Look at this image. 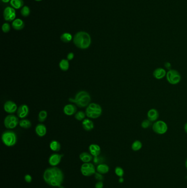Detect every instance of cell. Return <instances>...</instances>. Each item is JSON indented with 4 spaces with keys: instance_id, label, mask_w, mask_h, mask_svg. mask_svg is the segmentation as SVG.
I'll return each mask as SVG.
<instances>
[{
    "instance_id": "6da1fadb",
    "label": "cell",
    "mask_w": 187,
    "mask_h": 188,
    "mask_svg": "<svg viewBox=\"0 0 187 188\" xmlns=\"http://www.w3.org/2000/svg\"><path fill=\"white\" fill-rule=\"evenodd\" d=\"M43 179L50 186L61 187L64 182V176L60 168L57 167H51L44 171Z\"/></svg>"
},
{
    "instance_id": "7a4b0ae2",
    "label": "cell",
    "mask_w": 187,
    "mask_h": 188,
    "mask_svg": "<svg viewBox=\"0 0 187 188\" xmlns=\"http://www.w3.org/2000/svg\"><path fill=\"white\" fill-rule=\"evenodd\" d=\"M73 42L76 47L85 50L90 46L91 38L90 34L85 32H79L76 33L73 38Z\"/></svg>"
},
{
    "instance_id": "3957f363",
    "label": "cell",
    "mask_w": 187,
    "mask_h": 188,
    "mask_svg": "<svg viewBox=\"0 0 187 188\" xmlns=\"http://www.w3.org/2000/svg\"><path fill=\"white\" fill-rule=\"evenodd\" d=\"M91 96L87 92L80 91L76 94L74 98H70L69 101L75 103L80 108L87 107L91 102Z\"/></svg>"
},
{
    "instance_id": "277c9868",
    "label": "cell",
    "mask_w": 187,
    "mask_h": 188,
    "mask_svg": "<svg viewBox=\"0 0 187 188\" xmlns=\"http://www.w3.org/2000/svg\"><path fill=\"white\" fill-rule=\"evenodd\" d=\"M86 115L88 117L92 119H96L102 113V109L100 105L96 103H91L86 107Z\"/></svg>"
},
{
    "instance_id": "5b68a950",
    "label": "cell",
    "mask_w": 187,
    "mask_h": 188,
    "mask_svg": "<svg viewBox=\"0 0 187 188\" xmlns=\"http://www.w3.org/2000/svg\"><path fill=\"white\" fill-rule=\"evenodd\" d=\"M2 141L7 146L12 147L15 146L17 142V136L14 132L7 130L3 133Z\"/></svg>"
},
{
    "instance_id": "8992f818",
    "label": "cell",
    "mask_w": 187,
    "mask_h": 188,
    "mask_svg": "<svg viewBox=\"0 0 187 188\" xmlns=\"http://www.w3.org/2000/svg\"><path fill=\"white\" fill-rule=\"evenodd\" d=\"M167 81L170 84L176 85L179 84L181 80V76L178 71L175 69H170L167 72Z\"/></svg>"
},
{
    "instance_id": "52a82bcc",
    "label": "cell",
    "mask_w": 187,
    "mask_h": 188,
    "mask_svg": "<svg viewBox=\"0 0 187 188\" xmlns=\"http://www.w3.org/2000/svg\"><path fill=\"white\" fill-rule=\"evenodd\" d=\"M153 131L159 135H163L167 132L168 126L166 122L162 120L156 121L153 124Z\"/></svg>"
},
{
    "instance_id": "ba28073f",
    "label": "cell",
    "mask_w": 187,
    "mask_h": 188,
    "mask_svg": "<svg viewBox=\"0 0 187 188\" xmlns=\"http://www.w3.org/2000/svg\"><path fill=\"white\" fill-rule=\"evenodd\" d=\"M81 172L84 176H90L94 175L96 172V168L91 162L84 163L80 168Z\"/></svg>"
},
{
    "instance_id": "9c48e42d",
    "label": "cell",
    "mask_w": 187,
    "mask_h": 188,
    "mask_svg": "<svg viewBox=\"0 0 187 188\" xmlns=\"http://www.w3.org/2000/svg\"><path fill=\"white\" fill-rule=\"evenodd\" d=\"M19 123V119L15 115H10L6 116L4 120V125L6 128L13 129Z\"/></svg>"
},
{
    "instance_id": "30bf717a",
    "label": "cell",
    "mask_w": 187,
    "mask_h": 188,
    "mask_svg": "<svg viewBox=\"0 0 187 188\" xmlns=\"http://www.w3.org/2000/svg\"><path fill=\"white\" fill-rule=\"evenodd\" d=\"M3 17L5 21L8 22L15 21L16 17L15 8L12 7H7L3 11Z\"/></svg>"
},
{
    "instance_id": "8fae6325",
    "label": "cell",
    "mask_w": 187,
    "mask_h": 188,
    "mask_svg": "<svg viewBox=\"0 0 187 188\" xmlns=\"http://www.w3.org/2000/svg\"><path fill=\"white\" fill-rule=\"evenodd\" d=\"M63 155L59 153H53L48 159V163L52 167H57L61 163Z\"/></svg>"
},
{
    "instance_id": "7c38bea8",
    "label": "cell",
    "mask_w": 187,
    "mask_h": 188,
    "mask_svg": "<svg viewBox=\"0 0 187 188\" xmlns=\"http://www.w3.org/2000/svg\"><path fill=\"white\" fill-rule=\"evenodd\" d=\"M17 105L12 101H7L4 105V109L9 114H13L17 112L18 110Z\"/></svg>"
},
{
    "instance_id": "4fadbf2b",
    "label": "cell",
    "mask_w": 187,
    "mask_h": 188,
    "mask_svg": "<svg viewBox=\"0 0 187 188\" xmlns=\"http://www.w3.org/2000/svg\"><path fill=\"white\" fill-rule=\"evenodd\" d=\"M17 116L18 117L24 119L26 117L29 113V109L28 106L26 105H22L21 106H19L18 109Z\"/></svg>"
},
{
    "instance_id": "5bb4252c",
    "label": "cell",
    "mask_w": 187,
    "mask_h": 188,
    "mask_svg": "<svg viewBox=\"0 0 187 188\" xmlns=\"http://www.w3.org/2000/svg\"><path fill=\"white\" fill-rule=\"evenodd\" d=\"M159 117V113L158 110L155 109H149L147 113V118L152 122H155L158 120Z\"/></svg>"
},
{
    "instance_id": "9a60e30c",
    "label": "cell",
    "mask_w": 187,
    "mask_h": 188,
    "mask_svg": "<svg viewBox=\"0 0 187 188\" xmlns=\"http://www.w3.org/2000/svg\"><path fill=\"white\" fill-rule=\"evenodd\" d=\"M166 71L163 68H158L153 72V76L156 79H161L166 76Z\"/></svg>"
},
{
    "instance_id": "2e32d148",
    "label": "cell",
    "mask_w": 187,
    "mask_h": 188,
    "mask_svg": "<svg viewBox=\"0 0 187 188\" xmlns=\"http://www.w3.org/2000/svg\"><path fill=\"white\" fill-rule=\"evenodd\" d=\"M77 111L76 106L74 104H67L65 105L63 109V112L65 115L67 116H72L74 115Z\"/></svg>"
},
{
    "instance_id": "e0dca14e",
    "label": "cell",
    "mask_w": 187,
    "mask_h": 188,
    "mask_svg": "<svg viewBox=\"0 0 187 188\" xmlns=\"http://www.w3.org/2000/svg\"><path fill=\"white\" fill-rule=\"evenodd\" d=\"M89 151L94 157L100 156L101 153V148L97 144H91L89 146Z\"/></svg>"
},
{
    "instance_id": "ac0fdd59",
    "label": "cell",
    "mask_w": 187,
    "mask_h": 188,
    "mask_svg": "<svg viewBox=\"0 0 187 188\" xmlns=\"http://www.w3.org/2000/svg\"><path fill=\"white\" fill-rule=\"evenodd\" d=\"M35 132L40 137H43L46 134L47 128L43 124H38L35 128Z\"/></svg>"
},
{
    "instance_id": "d6986e66",
    "label": "cell",
    "mask_w": 187,
    "mask_h": 188,
    "mask_svg": "<svg viewBox=\"0 0 187 188\" xmlns=\"http://www.w3.org/2000/svg\"><path fill=\"white\" fill-rule=\"evenodd\" d=\"M12 26L14 29L16 30H21L25 27V24L23 20L19 18H18L12 22Z\"/></svg>"
},
{
    "instance_id": "ffe728a7",
    "label": "cell",
    "mask_w": 187,
    "mask_h": 188,
    "mask_svg": "<svg viewBox=\"0 0 187 188\" xmlns=\"http://www.w3.org/2000/svg\"><path fill=\"white\" fill-rule=\"evenodd\" d=\"M79 158L84 163H88L91 162L94 159V156H92L90 153L84 152L80 153Z\"/></svg>"
},
{
    "instance_id": "44dd1931",
    "label": "cell",
    "mask_w": 187,
    "mask_h": 188,
    "mask_svg": "<svg viewBox=\"0 0 187 188\" xmlns=\"http://www.w3.org/2000/svg\"><path fill=\"white\" fill-rule=\"evenodd\" d=\"M82 127L86 131H91L94 128V123L89 119H85L82 121Z\"/></svg>"
},
{
    "instance_id": "7402d4cb",
    "label": "cell",
    "mask_w": 187,
    "mask_h": 188,
    "mask_svg": "<svg viewBox=\"0 0 187 188\" xmlns=\"http://www.w3.org/2000/svg\"><path fill=\"white\" fill-rule=\"evenodd\" d=\"M109 167L108 165L105 163H101L97 166L96 170L97 172L101 173L102 174H105L108 173L109 171Z\"/></svg>"
},
{
    "instance_id": "603a6c76",
    "label": "cell",
    "mask_w": 187,
    "mask_h": 188,
    "mask_svg": "<svg viewBox=\"0 0 187 188\" xmlns=\"http://www.w3.org/2000/svg\"><path fill=\"white\" fill-rule=\"evenodd\" d=\"M50 147L53 151L59 152L61 149V145L57 140H52L50 143Z\"/></svg>"
},
{
    "instance_id": "cb8c5ba5",
    "label": "cell",
    "mask_w": 187,
    "mask_h": 188,
    "mask_svg": "<svg viewBox=\"0 0 187 188\" xmlns=\"http://www.w3.org/2000/svg\"><path fill=\"white\" fill-rule=\"evenodd\" d=\"M10 5L15 9H20L23 6V0H11Z\"/></svg>"
},
{
    "instance_id": "d4e9b609",
    "label": "cell",
    "mask_w": 187,
    "mask_h": 188,
    "mask_svg": "<svg viewBox=\"0 0 187 188\" xmlns=\"http://www.w3.org/2000/svg\"><path fill=\"white\" fill-rule=\"evenodd\" d=\"M61 40L62 42L64 43H69L72 40H73V36L69 32H64L62 34L61 36Z\"/></svg>"
},
{
    "instance_id": "484cf974",
    "label": "cell",
    "mask_w": 187,
    "mask_h": 188,
    "mask_svg": "<svg viewBox=\"0 0 187 188\" xmlns=\"http://www.w3.org/2000/svg\"><path fill=\"white\" fill-rule=\"evenodd\" d=\"M59 65L60 69L63 71H67L70 66L69 61L66 59H63L62 60H61L59 63Z\"/></svg>"
},
{
    "instance_id": "4316f807",
    "label": "cell",
    "mask_w": 187,
    "mask_h": 188,
    "mask_svg": "<svg viewBox=\"0 0 187 188\" xmlns=\"http://www.w3.org/2000/svg\"><path fill=\"white\" fill-rule=\"evenodd\" d=\"M19 125L21 128L27 129H29L30 128L31 126V123L29 119H23L19 121Z\"/></svg>"
},
{
    "instance_id": "83f0119b",
    "label": "cell",
    "mask_w": 187,
    "mask_h": 188,
    "mask_svg": "<svg viewBox=\"0 0 187 188\" xmlns=\"http://www.w3.org/2000/svg\"><path fill=\"white\" fill-rule=\"evenodd\" d=\"M143 146V144L139 140H135L131 145L132 150L134 151H138L140 150Z\"/></svg>"
},
{
    "instance_id": "f1b7e54d",
    "label": "cell",
    "mask_w": 187,
    "mask_h": 188,
    "mask_svg": "<svg viewBox=\"0 0 187 188\" xmlns=\"http://www.w3.org/2000/svg\"><path fill=\"white\" fill-rule=\"evenodd\" d=\"M30 12V9L28 6H24L21 9V15L23 16L24 17H27L29 15Z\"/></svg>"
},
{
    "instance_id": "f546056e",
    "label": "cell",
    "mask_w": 187,
    "mask_h": 188,
    "mask_svg": "<svg viewBox=\"0 0 187 188\" xmlns=\"http://www.w3.org/2000/svg\"><path fill=\"white\" fill-rule=\"evenodd\" d=\"M47 117V112L42 110L39 112L38 115V120L40 122H44L46 119Z\"/></svg>"
},
{
    "instance_id": "4dcf8cb0",
    "label": "cell",
    "mask_w": 187,
    "mask_h": 188,
    "mask_svg": "<svg viewBox=\"0 0 187 188\" xmlns=\"http://www.w3.org/2000/svg\"><path fill=\"white\" fill-rule=\"evenodd\" d=\"M86 113L83 112V111H79V112L76 113V114L75 115V118L76 120L79 121H81L85 119V116H86Z\"/></svg>"
},
{
    "instance_id": "1f68e13d",
    "label": "cell",
    "mask_w": 187,
    "mask_h": 188,
    "mask_svg": "<svg viewBox=\"0 0 187 188\" xmlns=\"http://www.w3.org/2000/svg\"><path fill=\"white\" fill-rule=\"evenodd\" d=\"M115 173L117 176L123 177L124 175V170L121 167H116L115 168Z\"/></svg>"
},
{
    "instance_id": "d6a6232c",
    "label": "cell",
    "mask_w": 187,
    "mask_h": 188,
    "mask_svg": "<svg viewBox=\"0 0 187 188\" xmlns=\"http://www.w3.org/2000/svg\"><path fill=\"white\" fill-rule=\"evenodd\" d=\"M152 125V122L149 121L148 119H144V121H142V123H141V126L142 128H143V129H146L148 128Z\"/></svg>"
},
{
    "instance_id": "836d02e7",
    "label": "cell",
    "mask_w": 187,
    "mask_h": 188,
    "mask_svg": "<svg viewBox=\"0 0 187 188\" xmlns=\"http://www.w3.org/2000/svg\"><path fill=\"white\" fill-rule=\"evenodd\" d=\"M2 30L3 32H5V33L8 32L11 30L10 24L8 23H5L3 24V25L2 26Z\"/></svg>"
},
{
    "instance_id": "e575fe53",
    "label": "cell",
    "mask_w": 187,
    "mask_h": 188,
    "mask_svg": "<svg viewBox=\"0 0 187 188\" xmlns=\"http://www.w3.org/2000/svg\"><path fill=\"white\" fill-rule=\"evenodd\" d=\"M94 163L95 164L97 165H100L101 163H103V158L102 157H100V156H96V157H94Z\"/></svg>"
},
{
    "instance_id": "d590c367",
    "label": "cell",
    "mask_w": 187,
    "mask_h": 188,
    "mask_svg": "<svg viewBox=\"0 0 187 188\" xmlns=\"http://www.w3.org/2000/svg\"><path fill=\"white\" fill-rule=\"evenodd\" d=\"M94 175L95 179L97 180L98 181H103V180L104 177H103V174H102L100 173L96 172V173L94 174Z\"/></svg>"
},
{
    "instance_id": "8d00e7d4",
    "label": "cell",
    "mask_w": 187,
    "mask_h": 188,
    "mask_svg": "<svg viewBox=\"0 0 187 188\" xmlns=\"http://www.w3.org/2000/svg\"><path fill=\"white\" fill-rule=\"evenodd\" d=\"M24 180L26 183H30L31 182L32 180V176L31 175H30L29 174H27L25 176H24Z\"/></svg>"
},
{
    "instance_id": "74e56055",
    "label": "cell",
    "mask_w": 187,
    "mask_h": 188,
    "mask_svg": "<svg viewBox=\"0 0 187 188\" xmlns=\"http://www.w3.org/2000/svg\"><path fill=\"white\" fill-rule=\"evenodd\" d=\"M104 184L103 181H98L95 184V188H103Z\"/></svg>"
},
{
    "instance_id": "f35d334b",
    "label": "cell",
    "mask_w": 187,
    "mask_h": 188,
    "mask_svg": "<svg viewBox=\"0 0 187 188\" xmlns=\"http://www.w3.org/2000/svg\"><path fill=\"white\" fill-rule=\"evenodd\" d=\"M74 58V53L73 52H70L67 55V59L68 61H71Z\"/></svg>"
},
{
    "instance_id": "ab89813d",
    "label": "cell",
    "mask_w": 187,
    "mask_h": 188,
    "mask_svg": "<svg viewBox=\"0 0 187 188\" xmlns=\"http://www.w3.org/2000/svg\"><path fill=\"white\" fill-rule=\"evenodd\" d=\"M164 66H165V67L166 68V69H169V71L170 70V69H171L172 65H171V64L170 63V62H165V63H164Z\"/></svg>"
},
{
    "instance_id": "60d3db41",
    "label": "cell",
    "mask_w": 187,
    "mask_h": 188,
    "mask_svg": "<svg viewBox=\"0 0 187 188\" xmlns=\"http://www.w3.org/2000/svg\"><path fill=\"white\" fill-rule=\"evenodd\" d=\"M124 182V179L123 178V177H120V178L119 179V182L120 183H123Z\"/></svg>"
},
{
    "instance_id": "b9f144b4",
    "label": "cell",
    "mask_w": 187,
    "mask_h": 188,
    "mask_svg": "<svg viewBox=\"0 0 187 188\" xmlns=\"http://www.w3.org/2000/svg\"><path fill=\"white\" fill-rule=\"evenodd\" d=\"M184 129L185 132L187 134V122L185 124V125H184Z\"/></svg>"
},
{
    "instance_id": "7bdbcfd3",
    "label": "cell",
    "mask_w": 187,
    "mask_h": 188,
    "mask_svg": "<svg viewBox=\"0 0 187 188\" xmlns=\"http://www.w3.org/2000/svg\"><path fill=\"white\" fill-rule=\"evenodd\" d=\"M1 1L3 2V3H8L9 2H10L11 0H1Z\"/></svg>"
},
{
    "instance_id": "ee69618b",
    "label": "cell",
    "mask_w": 187,
    "mask_h": 188,
    "mask_svg": "<svg viewBox=\"0 0 187 188\" xmlns=\"http://www.w3.org/2000/svg\"><path fill=\"white\" fill-rule=\"evenodd\" d=\"M185 167L187 169V159H186V161H185Z\"/></svg>"
},
{
    "instance_id": "f6af8a7d",
    "label": "cell",
    "mask_w": 187,
    "mask_h": 188,
    "mask_svg": "<svg viewBox=\"0 0 187 188\" xmlns=\"http://www.w3.org/2000/svg\"><path fill=\"white\" fill-rule=\"evenodd\" d=\"M36 1H38V2H40V1H42V0H35Z\"/></svg>"
},
{
    "instance_id": "bcb514c9",
    "label": "cell",
    "mask_w": 187,
    "mask_h": 188,
    "mask_svg": "<svg viewBox=\"0 0 187 188\" xmlns=\"http://www.w3.org/2000/svg\"></svg>"
}]
</instances>
